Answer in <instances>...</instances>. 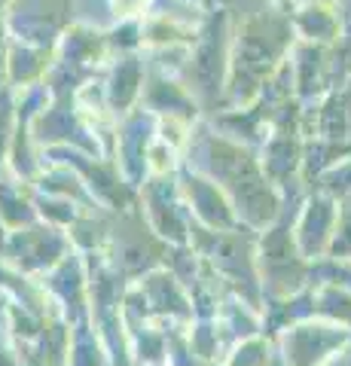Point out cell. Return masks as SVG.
<instances>
[{
  "mask_svg": "<svg viewBox=\"0 0 351 366\" xmlns=\"http://www.w3.org/2000/svg\"><path fill=\"white\" fill-rule=\"evenodd\" d=\"M202 266H205V259H202V254L189 242L187 244H168L165 269H172L177 274V281L184 284L187 290L196 284V278L202 274Z\"/></svg>",
  "mask_w": 351,
  "mask_h": 366,
  "instance_id": "cb8c5ba5",
  "label": "cell"
},
{
  "mask_svg": "<svg viewBox=\"0 0 351 366\" xmlns=\"http://www.w3.org/2000/svg\"><path fill=\"white\" fill-rule=\"evenodd\" d=\"M187 333L192 342V351H196L205 363H220L226 357V342H223L217 317H196Z\"/></svg>",
  "mask_w": 351,
  "mask_h": 366,
  "instance_id": "603a6c76",
  "label": "cell"
},
{
  "mask_svg": "<svg viewBox=\"0 0 351 366\" xmlns=\"http://www.w3.org/2000/svg\"><path fill=\"white\" fill-rule=\"evenodd\" d=\"M138 208L147 217L156 232H159L168 244H187L192 214L187 208V199L180 192L177 171L174 174H150L138 187Z\"/></svg>",
  "mask_w": 351,
  "mask_h": 366,
  "instance_id": "8992f818",
  "label": "cell"
},
{
  "mask_svg": "<svg viewBox=\"0 0 351 366\" xmlns=\"http://www.w3.org/2000/svg\"><path fill=\"white\" fill-rule=\"evenodd\" d=\"M46 162H64L76 168V174L86 180L95 202L110 211H129L138 204V187L122 174V168L113 156L86 153L76 150V147H49V150H43V165Z\"/></svg>",
  "mask_w": 351,
  "mask_h": 366,
  "instance_id": "277c9868",
  "label": "cell"
},
{
  "mask_svg": "<svg viewBox=\"0 0 351 366\" xmlns=\"http://www.w3.org/2000/svg\"><path fill=\"white\" fill-rule=\"evenodd\" d=\"M0 220L6 223L9 232L25 229L40 220L37 211V187L28 180L16 177L9 168L0 171Z\"/></svg>",
  "mask_w": 351,
  "mask_h": 366,
  "instance_id": "9a60e30c",
  "label": "cell"
},
{
  "mask_svg": "<svg viewBox=\"0 0 351 366\" xmlns=\"http://www.w3.org/2000/svg\"><path fill=\"white\" fill-rule=\"evenodd\" d=\"M324 366H351V345H348L345 351H339L336 357H333L330 363H324Z\"/></svg>",
  "mask_w": 351,
  "mask_h": 366,
  "instance_id": "f546056e",
  "label": "cell"
},
{
  "mask_svg": "<svg viewBox=\"0 0 351 366\" xmlns=\"http://www.w3.org/2000/svg\"><path fill=\"white\" fill-rule=\"evenodd\" d=\"M184 165L211 177L229 196L242 226L263 232L281 217L285 192L266 177L259 150L220 134L211 122H196L184 150Z\"/></svg>",
  "mask_w": 351,
  "mask_h": 366,
  "instance_id": "6da1fadb",
  "label": "cell"
},
{
  "mask_svg": "<svg viewBox=\"0 0 351 366\" xmlns=\"http://www.w3.org/2000/svg\"><path fill=\"white\" fill-rule=\"evenodd\" d=\"M257 242L259 232L251 226H235V229H208L192 220L189 229V244L199 250L202 259L211 269L223 274L235 296L263 312L266 308V293L263 281H259V266H257Z\"/></svg>",
  "mask_w": 351,
  "mask_h": 366,
  "instance_id": "7a4b0ae2",
  "label": "cell"
},
{
  "mask_svg": "<svg viewBox=\"0 0 351 366\" xmlns=\"http://www.w3.org/2000/svg\"><path fill=\"white\" fill-rule=\"evenodd\" d=\"M336 217H339V199L327 196L321 189H312L309 196H305L297 220H293V235H297L300 250L312 262L330 254Z\"/></svg>",
  "mask_w": 351,
  "mask_h": 366,
  "instance_id": "7c38bea8",
  "label": "cell"
},
{
  "mask_svg": "<svg viewBox=\"0 0 351 366\" xmlns=\"http://www.w3.org/2000/svg\"><path fill=\"white\" fill-rule=\"evenodd\" d=\"M0 366H25V357H21V345L13 333L6 320V308L0 312Z\"/></svg>",
  "mask_w": 351,
  "mask_h": 366,
  "instance_id": "f1b7e54d",
  "label": "cell"
},
{
  "mask_svg": "<svg viewBox=\"0 0 351 366\" xmlns=\"http://www.w3.org/2000/svg\"><path fill=\"white\" fill-rule=\"evenodd\" d=\"M144 83H147V76H144V64L138 59H122L113 67L107 89H104V101L119 119L134 110L138 98L144 95Z\"/></svg>",
  "mask_w": 351,
  "mask_h": 366,
  "instance_id": "2e32d148",
  "label": "cell"
},
{
  "mask_svg": "<svg viewBox=\"0 0 351 366\" xmlns=\"http://www.w3.org/2000/svg\"><path fill=\"white\" fill-rule=\"evenodd\" d=\"M259 162H263L266 177L285 189L287 183L302 177V162H305V147L297 137V129L290 125H272L266 144L259 147Z\"/></svg>",
  "mask_w": 351,
  "mask_h": 366,
  "instance_id": "4fadbf2b",
  "label": "cell"
},
{
  "mask_svg": "<svg viewBox=\"0 0 351 366\" xmlns=\"http://www.w3.org/2000/svg\"><path fill=\"white\" fill-rule=\"evenodd\" d=\"M177 180H180V192H184L187 208H189V214H192V220L196 223L208 226V229H235V226H242L229 196H226V192L211 177L199 174V171H192L187 165H180Z\"/></svg>",
  "mask_w": 351,
  "mask_h": 366,
  "instance_id": "8fae6325",
  "label": "cell"
},
{
  "mask_svg": "<svg viewBox=\"0 0 351 366\" xmlns=\"http://www.w3.org/2000/svg\"><path fill=\"white\" fill-rule=\"evenodd\" d=\"M187 330L189 327L168 330V366H208L196 351H192V342H189Z\"/></svg>",
  "mask_w": 351,
  "mask_h": 366,
  "instance_id": "83f0119b",
  "label": "cell"
},
{
  "mask_svg": "<svg viewBox=\"0 0 351 366\" xmlns=\"http://www.w3.org/2000/svg\"><path fill=\"white\" fill-rule=\"evenodd\" d=\"M43 287H46L49 300L64 320L71 324H86L89 320V272L86 257L80 250H71L52 272L43 274Z\"/></svg>",
  "mask_w": 351,
  "mask_h": 366,
  "instance_id": "30bf717a",
  "label": "cell"
},
{
  "mask_svg": "<svg viewBox=\"0 0 351 366\" xmlns=\"http://www.w3.org/2000/svg\"><path fill=\"white\" fill-rule=\"evenodd\" d=\"M6 242H9V229L4 220H0V257H4V250H6Z\"/></svg>",
  "mask_w": 351,
  "mask_h": 366,
  "instance_id": "4dcf8cb0",
  "label": "cell"
},
{
  "mask_svg": "<svg viewBox=\"0 0 351 366\" xmlns=\"http://www.w3.org/2000/svg\"><path fill=\"white\" fill-rule=\"evenodd\" d=\"M138 293L144 296L147 315L153 324H159L165 330H177V327H189L196 320V308H192V296L184 284L177 281V274L172 269H153L144 278L132 281Z\"/></svg>",
  "mask_w": 351,
  "mask_h": 366,
  "instance_id": "ba28073f",
  "label": "cell"
},
{
  "mask_svg": "<svg viewBox=\"0 0 351 366\" xmlns=\"http://www.w3.org/2000/svg\"><path fill=\"white\" fill-rule=\"evenodd\" d=\"M275 345L285 366H324L351 345V330L327 317H305L281 330Z\"/></svg>",
  "mask_w": 351,
  "mask_h": 366,
  "instance_id": "5b68a950",
  "label": "cell"
},
{
  "mask_svg": "<svg viewBox=\"0 0 351 366\" xmlns=\"http://www.w3.org/2000/svg\"><path fill=\"white\" fill-rule=\"evenodd\" d=\"M129 348L134 366H168V330L153 320L132 327Z\"/></svg>",
  "mask_w": 351,
  "mask_h": 366,
  "instance_id": "ffe728a7",
  "label": "cell"
},
{
  "mask_svg": "<svg viewBox=\"0 0 351 366\" xmlns=\"http://www.w3.org/2000/svg\"><path fill=\"white\" fill-rule=\"evenodd\" d=\"M208 366H220V363H208Z\"/></svg>",
  "mask_w": 351,
  "mask_h": 366,
  "instance_id": "836d02e7",
  "label": "cell"
},
{
  "mask_svg": "<svg viewBox=\"0 0 351 366\" xmlns=\"http://www.w3.org/2000/svg\"><path fill=\"white\" fill-rule=\"evenodd\" d=\"M275 360H278L275 336L257 333V336L242 339L239 345H232L229 351H226L220 366H272Z\"/></svg>",
  "mask_w": 351,
  "mask_h": 366,
  "instance_id": "44dd1931",
  "label": "cell"
},
{
  "mask_svg": "<svg viewBox=\"0 0 351 366\" xmlns=\"http://www.w3.org/2000/svg\"><path fill=\"white\" fill-rule=\"evenodd\" d=\"M67 366H113L92 320L74 327V348H71V363Z\"/></svg>",
  "mask_w": 351,
  "mask_h": 366,
  "instance_id": "7402d4cb",
  "label": "cell"
},
{
  "mask_svg": "<svg viewBox=\"0 0 351 366\" xmlns=\"http://www.w3.org/2000/svg\"><path fill=\"white\" fill-rule=\"evenodd\" d=\"M37 211H40V220H46L52 226H61V229H71L76 223L86 208L76 204L71 199H61V196H49V192H40L37 189Z\"/></svg>",
  "mask_w": 351,
  "mask_h": 366,
  "instance_id": "d4e9b609",
  "label": "cell"
},
{
  "mask_svg": "<svg viewBox=\"0 0 351 366\" xmlns=\"http://www.w3.org/2000/svg\"><path fill=\"white\" fill-rule=\"evenodd\" d=\"M110 226H113V211L98 204V208H86L76 217V223L67 229V235H71V242L80 254H104L110 242Z\"/></svg>",
  "mask_w": 351,
  "mask_h": 366,
  "instance_id": "d6986e66",
  "label": "cell"
},
{
  "mask_svg": "<svg viewBox=\"0 0 351 366\" xmlns=\"http://www.w3.org/2000/svg\"><path fill=\"white\" fill-rule=\"evenodd\" d=\"M217 324H220V333L226 342V351H229L232 345H239L242 339L263 333V312L254 308L251 302H244L242 296L229 293L217 312Z\"/></svg>",
  "mask_w": 351,
  "mask_h": 366,
  "instance_id": "e0dca14e",
  "label": "cell"
},
{
  "mask_svg": "<svg viewBox=\"0 0 351 366\" xmlns=\"http://www.w3.org/2000/svg\"><path fill=\"white\" fill-rule=\"evenodd\" d=\"M34 187L40 192H49V196L71 199L76 204H83V208H98V202H95L92 192H89L86 180L76 174V168L64 165V162H46L37 174V180H34Z\"/></svg>",
  "mask_w": 351,
  "mask_h": 366,
  "instance_id": "ac0fdd59",
  "label": "cell"
},
{
  "mask_svg": "<svg viewBox=\"0 0 351 366\" xmlns=\"http://www.w3.org/2000/svg\"><path fill=\"white\" fill-rule=\"evenodd\" d=\"M21 357L34 366H67L74 348V324L61 315H52L43 327V333L34 342H19Z\"/></svg>",
  "mask_w": 351,
  "mask_h": 366,
  "instance_id": "5bb4252c",
  "label": "cell"
},
{
  "mask_svg": "<svg viewBox=\"0 0 351 366\" xmlns=\"http://www.w3.org/2000/svg\"><path fill=\"white\" fill-rule=\"evenodd\" d=\"M49 317L52 315H40V312H34V308H28V305H19V302L6 300V320H9V327H13V333H16L19 342H34L43 333V327H46Z\"/></svg>",
  "mask_w": 351,
  "mask_h": 366,
  "instance_id": "484cf974",
  "label": "cell"
},
{
  "mask_svg": "<svg viewBox=\"0 0 351 366\" xmlns=\"http://www.w3.org/2000/svg\"><path fill=\"white\" fill-rule=\"evenodd\" d=\"M156 137H159V117H153V113L144 107H134L117 125L113 159L119 162L122 174H126L134 187H141V183L150 177V150H153Z\"/></svg>",
  "mask_w": 351,
  "mask_h": 366,
  "instance_id": "9c48e42d",
  "label": "cell"
},
{
  "mask_svg": "<svg viewBox=\"0 0 351 366\" xmlns=\"http://www.w3.org/2000/svg\"><path fill=\"white\" fill-rule=\"evenodd\" d=\"M104 257L119 274H126L129 281H138L147 272L165 266L168 242L147 223V217L134 204L129 211H113L110 242Z\"/></svg>",
  "mask_w": 351,
  "mask_h": 366,
  "instance_id": "3957f363",
  "label": "cell"
},
{
  "mask_svg": "<svg viewBox=\"0 0 351 366\" xmlns=\"http://www.w3.org/2000/svg\"><path fill=\"white\" fill-rule=\"evenodd\" d=\"M71 250H76V247L71 242V235H67V229L52 226L46 220H37L25 229L9 232L4 257L13 262L19 272H25L31 278L40 281L43 274L52 272Z\"/></svg>",
  "mask_w": 351,
  "mask_h": 366,
  "instance_id": "52a82bcc",
  "label": "cell"
},
{
  "mask_svg": "<svg viewBox=\"0 0 351 366\" xmlns=\"http://www.w3.org/2000/svg\"><path fill=\"white\" fill-rule=\"evenodd\" d=\"M4 308H6V296H0V312H4Z\"/></svg>",
  "mask_w": 351,
  "mask_h": 366,
  "instance_id": "1f68e13d",
  "label": "cell"
},
{
  "mask_svg": "<svg viewBox=\"0 0 351 366\" xmlns=\"http://www.w3.org/2000/svg\"><path fill=\"white\" fill-rule=\"evenodd\" d=\"M336 259H351V192H345L339 199V217H336V232H333V244L330 254Z\"/></svg>",
  "mask_w": 351,
  "mask_h": 366,
  "instance_id": "4316f807",
  "label": "cell"
},
{
  "mask_svg": "<svg viewBox=\"0 0 351 366\" xmlns=\"http://www.w3.org/2000/svg\"><path fill=\"white\" fill-rule=\"evenodd\" d=\"M272 366H285V363H281V357H278V360H275V363H272Z\"/></svg>",
  "mask_w": 351,
  "mask_h": 366,
  "instance_id": "d6a6232c",
  "label": "cell"
}]
</instances>
